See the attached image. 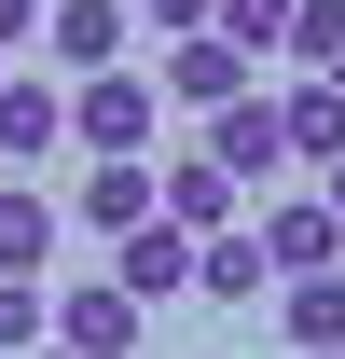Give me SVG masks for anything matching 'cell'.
I'll return each instance as SVG.
<instances>
[{"label":"cell","mask_w":345,"mask_h":359,"mask_svg":"<svg viewBox=\"0 0 345 359\" xmlns=\"http://www.w3.org/2000/svg\"><path fill=\"white\" fill-rule=\"evenodd\" d=\"M152 138H166V97H152V69L69 83V152H97V166H152Z\"/></svg>","instance_id":"cell-1"},{"label":"cell","mask_w":345,"mask_h":359,"mask_svg":"<svg viewBox=\"0 0 345 359\" xmlns=\"http://www.w3.org/2000/svg\"><path fill=\"white\" fill-rule=\"evenodd\" d=\"M262 263H276V290H290V276H345V222L332 208H318V194H262Z\"/></svg>","instance_id":"cell-2"},{"label":"cell","mask_w":345,"mask_h":359,"mask_svg":"<svg viewBox=\"0 0 345 359\" xmlns=\"http://www.w3.org/2000/svg\"><path fill=\"white\" fill-rule=\"evenodd\" d=\"M55 359H138V304L111 276H55Z\"/></svg>","instance_id":"cell-3"},{"label":"cell","mask_w":345,"mask_h":359,"mask_svg":"<svg viewBox=\"0 0 345 359\" xmlns=\"http://www.w3.org/2000/svg\"><path fill=\"white\" fill-rule=\"evenodd\" d=\"M152 97H166V111H235V97H262V69H249L235 42H208V28H194V42H166Z\"/></svg>","instance_id":"cell-4"},{"label":"cell","mask_w":345,"mask_h":359,"mask_svg":"<svg viewBox=\"0 0 345 359\" xmlns=\"http://www.w3.org/2000/svg\"><path fill=\"white\" fill-rule=\"evenodd\" d=\"M125 42H138L125 0H55V14H42V55L69 69V83H111V69H125Z\"/></svg>","instance_id":"cell-5"},{"label":"cell","mask_w":345,"mask_h":359,"mask_svg":"<svg viewBox=\"0 0 345 359\" xmlns=\"http://www.w3.org/2000/svg\"><path fill=\"white\" fill-rule=\"evenodd\" d=\"M208 166L235 180V194H276V166H290V138H276V97H235V111H208Z\"/></svg>","instance_id":"cell-6"},{"label":"cell","mask_w":345,"mask_h":359,"mask_svg":"<svg viewBox=\"0 0 345 359\" xmlns=\"http://www.w3.org/2000/svg\"><path fill=\"white\" fill-rule=\"evenodd\" d=\"M111 290H125L138 318H152V304H180V290H194V235H180V222H138L125 249H111Z\"/></svg>","instance_id":"cell-7"},{"label":"cell","mask_w":345,"mask_h":359,"mask_svg":"<svg viewBox=\"0 0 345 359\" xmlns=\"http://www.w3.org/2000/svg\"><path fill=\"white\" fill-rule=\"evenodd\" d=\"M55 152H69V97L14 69V83H0V166H55Z\"/></svg>","instance_id":"cell-8"},{"label":"cell","mask_w":345,"mask_h":359,"mask_svg":"<svg viewBox=\"0 0 345 359\" xmlns=\"http://www.w3.org/2000/svg\"><path fill=\"white\" fill-rule=\"evenodd\" d=\"M69 222H83V235H111V249H125V235L152 222V166H83V180H69Z\"/></svg>","instance_id":"cell-9"},{"label":"cell","mask_w":345,"mask_h":359,"mask_svg":"<svg viewBox=\"0 0 345 359\" xmlns=\"http://www.w3.org/2000/svg\"><path fill=\"white\" fill-rule=\"evenodd\" d=\"M262 304H276L290 359H332V346H345V276H290V290H262Z\"/></svg>","instance_id":"cell-10"},{"label":"cell","mask_w":345,"mask_h":359,"mask_svg":"<svg viewBox=\"0 0 345 359\" xmlns=\"http://www.w3.org/2000/svg\"><path fill=\"white\" fill-rule=\"evenodd\" d=\"M42 263H55V194L0 180V276H42Z\"/></svg>","instance_id":"cell-11"},{"label":"cell","mask_w":345,"mask_h":359,"mask_svg":"<svg viewBox=\"0 0 345 359\" xmlns=\"http://www.w3.org/2000/svg\"><path fill=\"white\" fill-rule=\"evenodd\" d=\"M194 290H208V304H262V290H276L262 235H249V222H235V235H208V249H194Z\"/></svg>","instance_id":"cell-12"},{"label":"cell","mask_w":345,"mask_h":359,"mask_svg":"<svg viewBox=\"0 0 345 359\" xmlns=\"http://www.w3.org/2000/svg\"><path fill=\"white\" fill-rule=\"evenodd\" d=\"M276 138H290V166H332V152H345V97L332 83H290V97H276Z\"/></svg>","instance_id":"cell-13"},{"label":"cell","mask_w":345,"mask_h":359,"mask_svg":"<svg viewBox=\"0 0 345 359\" xmlns=\"http://www.w3.org/2000/svg\"><path fill=\"white\" fill-rule=\"evenodd\" d=\"M55 346V290L42 276H0V359H42Z\"/></svg>","instance_id":"cell-14"},{"label":"cell","mask_w":345,"mask_h":359,"mask_svg":"<svg viewBox=\"0 0 345 359\" xmlns=\"http://www.w3.org/2000/svg\"><path fill=\"white\" fill-rule=\"evenodd\" d=\"M208 42H235V55L262 69V55L290 42V0H221V14H208Z\"/></svg>","instance_id":"cell-15"},{"label":"cell","mask_w":345,"mask_h":359,"mask_svg":"<svg viewBox=\"0 0 345 359\" xmlns=\"http://www.w3.org/2000/svg\"><path fill=\"white\" fill-rule=\"evenodd\" d=\"M290 69H318V83H332V55H345V0H290Z\"/></svg>","instance_id":"cell-16"},{"label":"cell","mask_w":345,"mask_h":359,"mask_svg":"<svg viewBox=\"0 0 345 359\" xmlns=\"http://www.w3.org/2000/svg\"><path fill=\"white\" fill-rule=\"evenodd\" d=\"M28 42H42V0H0V69H14Z\"/></svg>","instance_id":"cell-17"},{"label":"cell","mask_w":345,"mask_h":359,"mask_svg":"<svg viewBox=\"0 0 345 359\" xmlns=\"http://www.w3.org/2000/svg\"><path fill=\"white\" fill-rule=\"evenodd\" d=\"M138 14H152V28H166V42H194V28H208L221 0H138Z\"/></svg>","instance_id":"cell-18"},{"label":"cell","mask_w":345,"mask_h":359,"mask_svg":"<svg viewBox=\"0 0 345 359\" xmlns=\"http://www.w3.org/2000/svg\"><path fill=\"white\" fill-rule=\"evenodd\" d=\"M318 208H332V222H345V152H332V166H318Z\"/></svg>","instance_id":"cell-19"},{"label":"cell","mask_w":345,"mask_h":359,"mask_svg":"<svg viewBox=\"0 0 345 359\" xmlns=\"http://www.w3.org/2000/svg\"><path fill=\"white\" fill-rule=\"evenodd\" d=\"M332 97H345V55H332Z\"/></svg>","instance_id":"cell-20"},{"label":"cell","mask_w":345,"mask_h":359,"mask_svg":"<svg viewBox=\"0 0 345 359\" xmlns=\"http://www.w3.org/2000/svg\"><path fill=\"white\" fill-rule=\"evenodd\" d=\"M0 83H14V69H0Z\"/></svg>","instance_id":"cell-21"},{"label":"cell","mask_w":345,"mask_h":359,"mask_svg":"<svg viewBox=\"0 0 345 359\" xmlns=\"http://www.w3.org/2000/svg\"><path fill=\"white\" fill-rule=\"evenodd\" d=\"M42 14H55V0H42Z\"/></svg>","instance_id":"cell-22"},{"label":"cell","mask_w":345,"mask_h":359,"mask_svg":"<svg viewBox=\"0 0 345 359\" xmlns=\"http://www.w3.org/2000/svg\"><path fill=\"white\" fill-rule=\"evenodd\" d=\"M42 359H55V346H42Z\"/></svg>","instance_id":"cell-23"},{"label":"cell","mask_w":345,"mask_h":359,"mask_svg":"<svg viewBox=\"0 0 345 359\" xmlns=\"http://www.w3.org/2000/svg\"><path fill=\"white\" fill-rule=\"evenodd\" d=\"M332 359H345V346H332Z\"/></svg>","instance_id":"cell-24"}]
</instances>
